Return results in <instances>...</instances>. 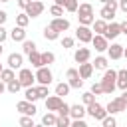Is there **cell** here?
Wrapping results in <instances>:
<instances>
[{
  "instance_id": "6da1fadb",
  "label": "cell",
  "mask_w": 127,
  "mask_h": 127,
  "mask_svg": "<svg viewBox=\"0 0 127 127\" xmlns=\"http://www.w3.org/2000/svg\"><path fill=\"white\" fill-rule=\"evenodd\" d=\"M75 14H77V22L83 24V26H91L93 20H95V16H93V6H91L89 2H81V4L77 6Z\"/></svg>"
},
{
  "instance_id": "7a4b0ae2",
  "label": "cell",
  "mask_w": 127,
  "mask_h": 127,
  "mask_svg": "<svg viewBox=\"0 0 127 127\" xmlns=\"http://www.w3.org/2000/svg\"><path fill=\"white\" fill-rule=\"evenodd\" d=\"M115 79H117V71L105 67V69H103V77H101V87H103V93H105V95H111V93L117 89Z\"/></svg>"
},
{
  "instance_id": "3957f363",
  "label": "cell",
  "mask_w": 127,
  "mask_h": 127,
  "mask_svg": "<svg viewBox=\"0 0 127 127\" xmlns=\"http://www.w3.org/2000/svg\"><path fill=\"white\" fill-rule=\"evenodd\" d=\"M85 113L93 119V121H101L105 115H107V111H105V107L101 105V103H97V101H93V103H89V105H85Z\"/></svg>"
},
{
  "instance_id": "277c9868",
  "label": "cell",
  "mask_w": 127,
  "mask_h": 127,
  "mask_svg": "<svg viewBox=\"0 0 127 127\" xmlns=\"http://www.w3.org/2000/svg\"><path fill=\"white\" fill-rule=\"evenodd\" d=\"M36 81L38 83H44V85H50L52 83V79H54V73H52V69H50V65H40V67H36Z\"/></svg>"
},
{
  "instance_id": "5b68a950",
  "label": "cell",
  "mask_w": 127,
  "mask_h": 127,
  "mask_svg": "<svg viewBox=\"0 0 127 127\" xmlns=\"http://www.w3.org/2000/svg\"><path fill=\"white\" fill-rule=\"evenodd\" d=\"M18 79H20V83H22V87H30V85H34V81H36V75H34V71L30 69V67H20V71H18Z\"/></svg>"
},
{
  "instance_id": "8992f818",
  "label": "cell",
  "mask_w": 127,
  "mask_h": 127,
  "mask_svg": "<svg viewBox=\"0 0 127 127\" xmlns=\"http://www.w3.org/2000/svg\"><path fill=\"white\" fill-rule=\"evenodd\" d=\"M75 38H77L81 44H91V38H93V30H91V26H83V24H79L77 30H75Z\"/></svg>"
},
{
  "instance_id": "52a82bcc",
  "label": "cell",
  "mask_w": 127,
  "mask_h": 127,
  "mask_svg": "<svg viewBox=\"0 0 127 127\" xmlns=\"http://www.w3.org/2000/svg\"><path fill=\"white\" fill-rule=\"evenodd\" d=\"M65 77H67V83H69L71 89H79V87L83 85V79H81V75H79V71H77L75 67H69V69L65 71Z\"/></svg>"
},
{
  "instance_id": "ba28073f",
  "label": "cell",
  "mask_w": 127,
  "mask_h": 127,
  "mask_svg": "<svg viewBox=\"0 0 127 127\" xmlns=\"http://www.w3.org/2000/svg\"><path fill=\"white\" fill-rule=\"evenodd\" d=\"M105 111H107V113H111V115L125 111V99H123L121 95H119V97H115V99H111V101L105 105Z\"/></svg>"
},
{
  "instance_id": "9c48e42d",
  "label": "cell",
  "mask_w": 127,
  "mask_h": 127,
  "mask_svg": "<svg viewBox=\"0 0 127 127\" xmlns=\"http://www.w3.org/2000/svg\"><path fill=\"white\" fill-rule=\"evenodd\" d=\"M16 111H20L22 115H32V117H34L38 109H36V103H34V101L22 99V101H18V103H16Z\"/></svg>"
},
{
  "instance_id": "30bf717a",
  "label": "cell",
  "mask_w": 127,
  "mask_h": 127,
  "mask_svg": "<svg viewBox=\"0 0 127 127\" xmlns=\"http://www.w3.org/2000/svg\"><path fill=\"white\" fill-rule=\"evenodd\" d=\"M91 46L95 48V52H99V54H103V52H107V46H109V40L103 36V34H93V38H91Z\"/></svg>"
},
{
  "instance_id": "8fae6325",
  "label": "cell",
  "mask_w": 127,
  "mask_h": 127,
  "mask_svg": "<svg viewBox=\"0 0 127 127\" xmlns=\"http://www.w3.org/2000/svg\"><path fill=\"white\" fill-rule=\"evenodd\" d=\"M44 10H46L44 2H40V0H32V2H30V6H28L24 12H26V14L30 16V20H32V18H38V16H40Z\"/></svg>"
},
{
  "instance_id": "7c38bea8",
  "label": "cell",
  "mask_w": 127,
  "mask_h": 127,
  "mask_svg": "<svg viewBox=\"0 0 127 127\" xmlns=\"http://www.w3.org/2000/svg\"><path fill=\"white\" fill-rule=\"evenodd\" d=\"M50 26H52V28H56V30L62 34V32H67V30H69V20H67V18H64V16H58V18H52Z\"/></svg>"
},
{
  "instance_id": "4fadbf2b",
  "label": "cell",
  "mask_w": 127,
  "mask_h": 127,
  "mask_svg": "<svg viewBox=\"0 0 127 127\" xmlns=\"http://www.w3.org/2000/svg\"><path fill=\"white\" fill-rule=\"evenodd\" d=\"M44 101H46V109H48V111H58L60 105L64 103V97H60V95L54 93V95H48Z\"/></svg>"
},
{
  "instance_id": "5bb4252c",
  "label": "cell",
  "mask_w": 127,
  "mask_h": 127,
  "mask_svg": "<svg viewBox=\"0 0 127 127\" xmlns=\"http://www.w3.org/2000/svg\"><path fill=\"white\" fill-rule=\"evenodd\" d=\"M107 58L109 60H121L123 58V46L113 42L111 46H107Z\"/></svg>"
},
{
  "instance_id": "9a60e30c",
  "label": "cell",
  "mask_w": 127,
  "mask_h": 127,
  "mask_svg": "<svg viewBox=\"0 0 127 127\" xmlns=\"http://www.w3.org/2000/svg\"><path fill=\"white\" fill-rule=\"evenodd\" d=\"M6 64H8V67H12V69H20L22 65H24V54H10L8 56V60H6Z\"/></svg>"
},
{
  "instance_id": "2e32d148",
  "label": "cell",
  "mask_w": 127,
  "mask_h": 127,
  "mask_svg": "<svg viewBox=\"0 0 127 127\" xmlns=\"http://www.w3.org/2000/svg\"><path fill=\"white\" fill-rule=\"evenodd\" d=\"M119 34H121L119 22H113V20H111V22H107V30H105V34H103V36H105L107 40H115Z\"/></svg>"
},
{
  "instance_id": "e0dca14e",
  "label": "cell",
  "mask_w": 127,
  "mask_h": 127,
  "mask_svg": "<svg viewBox=\"0 0 127 127\" xmlns=\"http://www.w3.org/2000/svg\"><path fill=\"white\" fill-rule=\"evenodd\" d=\"M73 60H75L77 64H81V62H89V60H91V50H89V48H75V52H73Z\"/></svg>"
},
{
  "instance_id": "ac0fdd59",
  "label": "cell",
  "mask_w": 127,
  "mask_h": 127,
  "mask_svg": "<svg viewBox=\"0 0 127 127\" xmlns=\"http://www.w3.org/2000/svg\"><path fill=\"white\" fill-rule=\"evenodd\" d=\"M8 36H10V40H14V42H24V40H26V28L14 26V28L8 32Z\"/></svg>"
},
{
  "instance_id": "d6986e66",
  "label": "cell",
  "mask_w": 127,
  "mask_h": 127,
  "mask_svg": "<svg viewBox=\"0 0 127 127\" xmlns=\"http://www.w3.org/2000/svg\"><path fill=\"white\" fill-rule=\"evenodd\" d=\"M77 71H79L81 79H89V77L93 75V71H95V69H93V64H91V62H81Z\"/></svg>"
},
{
  "instance_id": "ffe728a7",
  "label": "cell",
  "mask_w": 127,
  "mask_h": 127,
  "mask_svg": "<svg viewBox=\"0 0 127 127\" xmlns=\"http://www.w3.org/2000/svg\"><path fill=\"white\" fill-rule=\"evenodd\" d=\"M87 113H85V105H79V103H75V105H69V117L71 119H83Z\"/></svg>"
},
{
  "instance_id": "44dd1931",
  "label": "cell",
  "mask_w": 127,
  "mask_h": 127,
  "mask_svg": "<svg viewBox=\"0 0 127 127\" xmlns=\"http://www.w3.org/2000/svg\"><path fill=\"white\" fill-rule=\"evenodd\" d=\"M115 12H117V10H113V8H109L107 4H103L101 10H99V18H103L105 22H111V20L115 18Z\"/></svg>"
},
{
  "instance_id": "7402d4cb",
  "label": "cell",
  "mask_w": 127,
  "mask_h": 127,
  "mask_svg": "<svg viewBox=\"0 0 127 127\" xmlns=\"http://www.w3.org/2000/svg\"><path fill=\"white\" fill-rule=\"evenodd\" d=\"M91 30H93L95 34H105V30H107V22H105L103 18H97V20H93Z\"/></svg>"
},
{
  "instance_id": "603a6c76",
  "label": "cell",
  "mask_w": 127,
  "mask_h": 127,
  "mask_svg": "<svg viewBox=\"0 0 127 127\" xmlns=\"http://www.w3.org/2000/svg\"><path fill=\"white\" fill-rule=\"evenodd\" d=\"M91 64H93V69H101V71H103V69L109 65V58H107V56H97Z\"/></svg>"
},
{
  "instance_id": "cb8c5ba5",
  "label": "cell",
  "mask_w": 127,
  "mask_h": 127,
  "mask_svg": "<svg viewBox=\"0 0 127 127\" xmlns=\"http://www.w3.org/2000/svg\"><path fill=\"white\" fill-rule=\"evenodd\" d=\"M115 83H117V87L123 91V89H127V69H119L117 71V79H115Z\"/></svg>"
},
{
  "instance_id": "d4e9b609",
  "label": "cell",
  "mask_w": 127,
  "mask_h": 127,
  "mask_svg": "<svg viewBox=\"0 0 127 127\" xmlns=\"http://www.w3.org/2000/svg\"><path fill=\"white\" fill-rule=\"evenodd\" d=\"M44 38H46L48 42H54V40H58V38H60V32H58L56 28H52V26L48 24V26L44 28Z\"/></svg>"
},
{
  "instance_id": "484cf974",
  "label": "cell",
  "mask_w": 127,
  "mask_h": 127,
  "mask_svg": "<svg viewBox=\"0 0 127 127\" xmlns=\"http://www.w3.org/2000/svg\"><path fill=\"white\" fill-rule=\"evenodd\" d=\"M28 62L32 64V67H40V65H42V56H40V52H38V50L30 52V54H28Z\"/></svg>"
},
{
  "instance_id": "4316f807",
  "label": "cell",
  "mask_w": 127,
  "mask_h": 127,
  "mask_svg": "<svg viewBox=\"0 0 127 127\" xmlns=\"http://www.w3.org/2000/svg\"><path fill=\"white\" fill-rule=\"evenodd\" d=\"M20 89H22V83H20L18 77H14V79H10V81L6 83V91H8V93H18Z\"/></svg>"
},
{
  "instance_id": "83f0119b",
  "label": "cell",
  "mask_w": 127,
  "mask_h": 127,
  "mask_svg": "<svg viewBox=\"0 0 127 127\" xmlns=\"http://www.w3.org/2000/svg\"><path fill=\"white\" fill-rule=\"evenodd\" d=\"M26 91H24V99H28V101H38L40 97H38V91H36V85H30V87H24Z\"/></svg>"
},
{
  "instance_id": "f1b7e54d",
  "label": "cell",
  "mask_w": 127,
  "mask_h": 127,
  "mask_svg": "<svg viewBox=\"0 0 127 127\" xmlns=\"http://www.w3.org/2000/svg\"><path fill=\"white\" fill-rule=\"evenodd\" d=\"M69 83L67 81H60L58 85H56V95H60V97H65L67 93H69Z\"/></svg>"
},
{
  "instance_id": "f546056e",
  "label": "cell",
  "mask_w": 127,
  "mask_h": 127,
  "mask_svg": "<svg viewBox=\"0 0 127 127\" xmlns=\"http://www.w3.org/2000/svg\"><path fill=\"white\" fill-rule=\"evenodd\" d=\"M42 56V65H52L56 62V54L54 52H40Z\"/></svg>"
},
{
  "instance_id": "4dcf8cb0",
  "label": "cell",
  "mask_w": 127,
  "mask_h": 127,
  "mask_svg": "<svg viewBox=\"0 0 127 127\" xmlns=\"http://www.w3.org/2000/svg\"><path fill=\"white\" fill-rule=\"evenodd\" d=\"M56 119H58V113L56 111H48L44 117H42V125H56Z\"/></svg>"
},
{
  "instance_id": "1f68e13d",
  "label": "cell",
  "mask_w": 127,
  "mask_h": 127,
  "mask_svg": "<svg viewBox=\"0 0 127 127\" xmlns=\"http://www.w3.org/2000/svg\"><path fill=\"white\" fill-rule=\"evenodd\" d=\"M14 77H16V73H14L12 67H2V71H0V79H2L4 83H8V81L14 79Z\"/></svg>"
},
{
  "instance_id": "d6a6232c",
  "label": "cell",
  "mask_w": 127,
  "mask_h": 127,
  "mask_svg": "<svg viewBox=\"0 0 127 127\" xmlns=\"http://www.w3.org/2000/svg\"><path fill=\"white\" fill-rule=\"evenodd\" d=\"M62 6H64L65 12H75L77 6H79V2L77 0H62Z\"/></svg>"
},
{
  "instance_id": "836d02e7",
  "label": "cell",
  "mask_w": 127,
  "mask_h": 127,
  "mask_svg": "<svg viewBox=\"0 0 127 127\" xmlns=\"http://www.w3.org/2000/svg\"><path fill=\"white\" fill-rule=\"evenodd\" d=\"M30 24V16L26 14V12H20L18 16H16V26H22V28H26Z\"/></svg>"
},
{
  "instance_id": "e575fe53",
  "label": "cell",
  "mask_w": 127,
  "mask_h": 127,
  "mask_svg": "<svg viewBox=\"0 0 127 127\" xmlns=\"http://www.w3.org/2000/svg\"><path fill=\"white\" fill-rule=\"evenodd\" d=\"M36 48H38V46H36V42H34V40H24V42H22V52H24L26 56H28L30 52H34Z\"/></svg>"
},
{
  "instance_id": "d590c367",
  "label": "cell",
  "mask_w": 127,
  "mask_h": 127,
  "mask_svg": "<svg viewBox=\"0 0 127 127\" xmlns=\"http://www.w3.org/2000/svg\"><path fill=\"white\" fill-rule=\"evenodd\" d=\"M36 91H38V97H40V99H46V97L50 95V85L38 83V85H36Z\"/></svg>"
},
{
  "instance_id": "8d00e7d4",
  "label": "cell",
  "mask_w": 127,
  "mask_h": 127,
  "mask_svg": "<svg viewBox=\"0 0 127 127\" xmlns=\"http://www.w3.org/2000/svg\"><path fill=\"white\" fill-rule=\"evenodd\" d=\"M67 125H71V117L69 115H58L56 127H67Z\"/></svg>"
},
{
  "instance_id": "74e56055",
  "label": "cell",
  "mask_w": 127,
  "mask_h": 127,
  "mask_svg": "<svg viewBox=\"0 0 127 127\" xmlns=\"http://www.w3.org/2000/svg\"><path fill=\"white\" fill-rule=\"evenodd\" d=\"M101 125H103V127H115V125H117V121H115V117H113L111 113H107V115L101 119Z\"/></svg>"
},
{
  "instance_id": "f35d334b",
  "label": "cell",
  "mask_w": 127,
  "mask_h": 127,
  "mask_svg": "<svg viewBox=\"0 0 127 127\" xmlns=\"http://www.w3.org/2000/svg\"><path fill=\"white\" fill-rule=\"evenodd\" d=\"M75 46V40L73 38H69V36H64L62 38V48L64 50H69V48H73Z\"/></svg>"
},
{
  "instance_id": "ab89813d",
  "label": "cell",
  "mask_w": 127,
  "mask_h": 127,
  "mask_svg": "<svg viewBox=\"0 0 127 127\" xmlns=\"http://www.w3.org/2000/svg\"><path fill=\"white\" fill-rule=\"evenodd\" d=\"M18 123H20L22 127H34V119H32V115H22Z\"/></svg>"
},
{
  "instance_id": "60d3db41",
  "label": "cell",
  "mask_w": 127,
  "mask_h": 127,
  "mask_svg": "<svg viewBox=\"0 0 127 127\" xmlns=\"http://www.w3.org/2000/svg\"><path fill=\"white\" fill-rule=\"evenodd\" d=\"M93 101H95V95H93L91 91H85V93L81 95V103H83V105H89V103H93Z\"/></svg>"
},
{
  "instance_id": "b9f144b4",
  "label": "cell",
  "mask_w": 127,
  "mask_h": 127,
  "mask_svg": "<svg viewBox=\"0 0 127 127\" xmlns=\"http://www.w3.org/2000/svg\"><path fill=\"white\" fill-rule=\"evenodd\" d=\"M50 14H52L54 18H58V16H64V6H58V4H54V6L50 8Z\"/></svg>"
},
{
  "instance_id": "7bdbcfd3",
  "label": "cell",
  "mask_w": 127,
  "mask_h": 127,
  "mask_svg": "<svg viewBox=\"0 0 127 127\" xmlns=\"http://www.w3.org/2000/svg\"><path fill=\"white\" fill-rule=\"evenodd\" d=\"M91 93H93V95H103L101 81H93V83H91Z\"/></svg>"
},
{
  "instance_id": "ee69618b",
  "label": "cell",
  "mask_w": 127,
  "mask_h": 127,
  "mask_svg": "<svg viewBox=\"0 0 127 127\" xmlns=\"http://www.w3.org/2000/svg\"><path fill=\"white\" fill-rule=\"evenodd\" d=\"M56 113H58V115H69V105H67V103L64 101V103L60 105V109H58Z\"/></svg>"
},
{
  "instance_id": "f6af8a7d",
  "label": "cell",
  "mask_w": 127,
  "mask_h": 127,
  "mask_svg": "<svg viewBox=\"0 0 127 127\" xmlns=\"http://www.w3.org/2000/svg\"><path fill=\"white\" fill-rule=\"evenodd\" d=\"M71 127H87L85 119H71Z\"/></svg>"
},
{
  "instance_id": "bcb514c9",
  "label": "cell",
  "mask_w": 127,
  "mask_h": 127,
  "mask_svg": "<svg viewBox=\"0 0 127 127\" xmlns=\"http://www.w3.org/2000/svg\"><path fill=\"white\" fill-rule=\"evenodd\" d=\"M6 38H8V30H6V28L0 24V42L4 44V42H6Z\"/></svg>"
},
{
  "instance_id": "7dc6e473",
  "label": "cell",
  "mask_w": 127,
  "mask_h": 127,
  "mask_svg": "<svg viewBox=\"0 0 127 127\" xmlns=\"http://www.w3.org/2000/svg\"><path fill=\"white\" fill-rule=\"evenodd\" d=\"M30 2H32V0H18V6H20L22 10H26V8L30 6Z\"/></svg>"
},
{
  "instance_id": "c3c4849f",
  "label": "cell",
  "mask_w": 127,
  "mask_h": 127,
  "mask_svg": "<svg viewBox=\"0 0 127 127\" xmlns=\"http://www.w3.org/2000/svg\"><path fill=\"white\" fill-rule=\"evenodd\" d=\"M119 28H121V34H125V36H127V20L119 22Z\"/></svg>"
},
{
  "instance_id": "681fc988",
  "label": "cell",
  "mask_w": 127,
  "mask_h": 127,
  "mask_svg": "<svg viewBox=\"0 0 127 127\" xmlns=\"http://www.w3.org/2000/svg\"><path fill=\"white\" fill-rule=\"evenodd\" d=\"M119 10L127 14V0H119Z\"/></svg>"
},
{
  "instance_id": "f907efd6",
  "label": "cell",
  "mask_w": 127,
  "mask_h": 127,
  "mask_svg": "<svg viewBox=\"0 0 127 127\" xmlns=\"http://www.w3.org/2000/svg\"><path fill=\"white\" fill-rule=\"evenodd\" d=\"M6 20H8V14H6L4 10H0V24L4 26V22H6Z\"/></svg>"
},
{
  "instance_id": "816d5d0a",
  "label": "cell",
  "mask_w": 127,
  "mask_h": 127,
  "mask_svg": "<svg viewBox=\"0 0 127 127\" xmlns=\"http://www.w3.org/2000/svg\"><path fill=\"white\" fill-rule=\"evenodd\" d=\"M4 91H6V83H4V81H2V79H0V95H2V93H4Z\"/></svg>"
},
{
  "instance_id": "f5cc1de1",
  "label": "cell",
  "mask_w": 127,
  "mask_h": 127,
  "mask_svg": "<svg viewBox=\"0 0 127 127\" xmlns=\"http://www.w3.org/2000/svg\"><path fill=\"white\" fill-rule=\"evenodd\" d=\"M121 97L125 99V111H127V89H123V93H121Z\"/></svg>"
},
{
  "instance_id": "db71d44e",
  "label": "cell",
  "mask_w": 127,
  "mask_h": 127,
  "mask_svg": "<svg viewBox=\"0 0 127 127\" xmlns=\"http://www.w3.org/2000/svg\"><path fill=\"white\" fill-rule=\"evenodd\" d=\"M123 58L127 60V48H123Z\"/></svg>"
},
{
  "instance_id": "11a10c76",
  "label": "cell",
  "mask_w": 127,
  "mask_h": 127,
  "mask_svg": "<svg viewBox=\"0 0 127 127\" xmlns=\"http://www.w3.org/2000/svg\"><path fill=\"white\" fill-rule=\"evenodd\" d=\"M2 52H4V46H2V42H0V56H2Z\"/></svg>"
},
{
  "instance_id": "9f6ffc18",
  "label": "cell",
  "mask_w": 127,
  "mask_h": 127,
  "mask_svg": "<svg viewBox=\"0 0 127 127\" xmlns=\"http://www.w3.org/2000/svg\"><path fill=\"white\" fill-rule=\"evenodd\" d=\"M99 2H101V4H105V2H109V0H99Z\"/></svg>"
},
{
  "instance_id": "6f0895ef",
  "label": "cell",
  "mask_w": 127,
  "mask_h": 127,
  "mask_svg": "<svg viewBox=\"0 0 127 127\" xmlns=\"http://www.w3.org/2000/svg\"><path fill=\"white\" fill-rule=\"evenodd\" d=\"M0 2H10V0H0Z\"/></svg>"
},
{
  "instance_id": "680465c9",
  "label": "cell",
  "mask_w": 127,
  "mask_h": 127,
  "mask_svg": "<svg viewBox=\"0 0 127 127\" xmlns=\"http://www.w3.org/2000/svg\"><path fill=\"white\" fill-rule=\"evenodd\" d=\"M0 71H2V64H0Z\"/></svg>"
}]
</instances>
